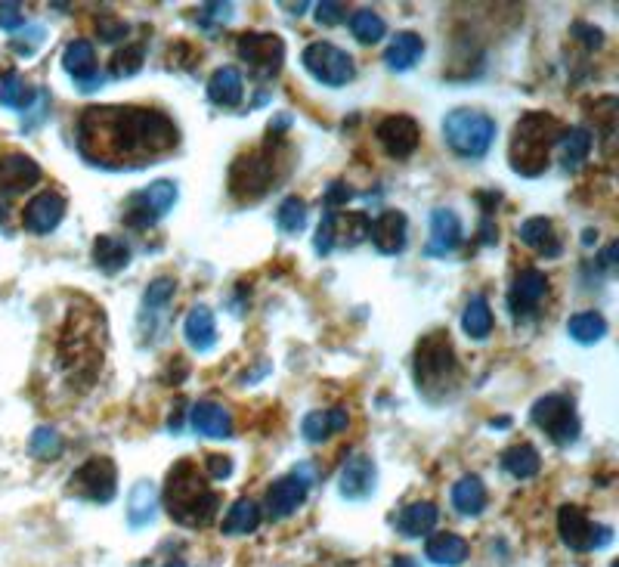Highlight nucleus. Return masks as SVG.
Segmentation results:
<instances>
[{
    "label": "nucleus",
    "mask_w": 619,
    "mask_h": 567,
    "mask_svg": "<svg viewBox=\"0 0 619 567\" xmlns=\"http://www.w3.org/2000/svg\"><path fill=\"white\" fill-rule=\"evenodd\" d=\"M177 143V124L158 109L90 106L78 118V152L90 165L109 171H134L161 162Z\"/></svg>",
    "instance_id": "f257e3e1"
},
{
    "label": "nucleus",
    "mask_w": 619,
    "mask_h": 567,
    "mask_svg": "<svg viewBox=\"0 0 619 567\" xmlns=\"http://www.w3.org/2000/svg\"><path fill=\"white\" fill-rule=\"evenodd\" d=\"M103 313L72 307L59 335V366L72 385L90 388L103 369Z\"/></svg>",
    "instance_id": "f03ea898"
},
{
    "label": "nucleus",
    "mask_w": 619,
    "mask_h": 567,
    "mask_svg": "<svg viewBox=\"0 0 619 567\" xmlns=\"http://www.w3.org/2000/svg\"><path fill=\"white\" fill-rule=\"evenodd\" d=\"M165 509L180 527H208L220 509V496L211 490L205 475L195 462L183 459L168 471V484H165Z\"/></svg>",
    "instance_id": "7ed1b4c3"
},
{
    "label": "nucleus",
    "mask_w": 619,
    "mask_h": 567,
    "mask_svg": "<svg viewBox=\"0 0 619 567\" xmlns=\"http://www.w3.org/2000/svg\"><path fill=\"white\" fill-rule=\"evenodd\" d=\"M561 124L545 112H527L514 124L511 137V171L520 177H539L548 171V152L561 140Z\"/></svg>",
    "instance_id": "20e7f679"
},
{
    "label": "nucleus",
    "mask_w": 619,
    "mask_h": 567,
    "mask_svg": "<svg viewBox=\"0 0 619 567\" xmlns=\"http://www.w3.org/2000/svg\"><path fill=\"white\" fill-rule=\"evenodd\" d=\"M443 137L449 149L462 159H483L496 140V118L480 109H452L443 118Z\"/></svg>",
    "instance_id": "39448f33"
},
{
    "label": "nucleus",
    "mask_w": 619,
    "mask_h": 567,
    "mask_svg": "<svg viewBox=\"0 0 619 567\" xmlns=\"http://www.w3.org/2000/svg\"><path fill=\"white\" fill-rule=\"evenodd\" d=\"M455 351L446 332H431L428 338H421L418 351H415V382L431 400H437L446 385L455 378Z\"/></svg>",
    "instance_id": "423d86ee"
},
{
    "label": "nucleus",
    "mask_w": 619,
    "mask_h": 567,
    "mask_svg": "<svg viewBox=\"0 0 619 567\" xmlns=\"http://www.w3.org/2000/svg\"><path fill=\"white\" fill-rule=\"evenodd\" d=\"M276 165H279V155L270 146L251 149V152L239 155V159L233 162V168H230V193H233V199L254 202L260 196H267L270 189L276 186V180H279Z\"/></svg>",
    "instance_id": "0eeeda50"
},
{
    "label": "nucleus",
    "mask_w": 619,
    "mask_h": 567,
    "mask_svg": "<svg viewBox=\"0 0 619 567\" xmlns=\"http://www.w3.org/2000/svg\"><path fill=\"white\" fill-rule=\"evenodd\" d=\"M177 205V183L174 180H155L124 202V224L134 230H146L158 224L171 208Z\"/></svg>",
    "instance_id": "6e6552de"
},
{
    "label": "nucleus",
    "mask_w": 619,
    "mask_h": 567,
    "mask_svg": "<svg viewBox=\"0 0 619 567\" xmlns=\"http://www.w3.org/2000/svg\"><path fill=\"white\" fill-rule=\"evenodd\" d=\"M533 425H539L558 447H570L573 440L579 437V419H576V409L573 400L564 394H545L533 403V413H530Z\"/></svg>",
    "instance_id": "1a4fd4ad"
},
{
    "label": "nucleus",
    "mask_w": 619,
    "mask_h": 567,
    "mask_svg": "<svg viewBox=\"0 0 619 567\" xmlns=\"http://www.w3.org/2000/svg\"><path fill=\"white\" fill-rule=\"evenodd\" d=\"M304 59V69L325 87H344L353 81L356 66H353V56L329 41H313L307 44V50L301 53Z\"/></svg>",
    "instance_id": "9d476101"
},
{
    "label": "nucleus",
    "mask_w": 619,
    "mask_h": 567,
    "mask_svg": "<svg viewBox=\"0 0 619 567\" xmlns=\"http://www.w3.org/2000/svg\"><path fill=\"white\" fill-rule=\"evenodd\" d=\"M115 490H118V468L109 456L87 459L69 478V493L90 499V502H100V506L115 499Z\"/></svg>",
    "instance_id": "9b49d317"
},
{
    "label": "nucleus",
    "mask_w": 619,
    "mask_h": 567,
    "mask_svg": "<svg viewBox=\"0 0 619 567\" xmlns=\"http://www.w3.org/2000/svg\"><path fill=\"white\" fill-rule=\"evenodd\" d=\"M558 533L567 549L573 552H592V549H604L613 540V530L604 524H592L589 515H585L579 506L567 502L558 512Z\"/></svg>",
    "instance_id": "f8f14e48"
},
{
    "label": "nucleus",
    "mask_w": 619,
    "mask_h": 567,
    "mask_svg": "<svg viewBox=\"0 0 619 567\" xmlns=\"http://www.w3.org/2000/svg\"><path fill=\"white\" fill-rule=\"evenodd\" d=\"M236 53L260 78H273L285 62V41L273 31H248L236 41Z\"/></svg>",
    "instance_id": "ddd939ff"
},
{
    "label": "nucleus",
    "mask_w": 619,
    "mask_h": 567,
    "mask_svg": "<svg viewBox=\"0 0 619 567\" xmlns=\"http://www.w3.org/2000/svg\"><path fill=\"white\" fill-rule=\"evenodd\" d=\"M310 471L307 468H295L291 475H282L279 481H273V487L267 490V515L273 521L295 515L310 493Z\"/></svg>",
    "instance_id": "4468645a"
},
{
    "label": "nucleus",
    "mask_w": 619,
    "mask_h": 567,
    "mask_svg": "<svg viewBox=\"0 0 619 567\" xmlns=\"http://www.w3.org/2000/svg\"><path fill=\"white\" fill-rule=\"evenodd\" d=\"M375 134L390 159H409L421 143V128L409 115H387Z\"/></svg>",
    "instance_id": "2eb2a0df"
},
{
    "label": "nucleus",
    "mask_w": 619,
    "mask_h": 567,
    "mask_svg": "<svg viewBox=\"0 0 619 567\" xmlns=\"http://www.w3.org/2000/svg\"><path fill=\"white\" fill-rule=\"evenodd\" d=\"M375 478H378V468L372 462V456L366 453H356L344 462L341 475H338V490L344 499L350 502H363L375 493Z\"/></svg>",
    "instance_id": "dca6fc26"
},
{
    "label": "nucleus",
    "mask_w": 619,
    "mask_h": 567,
    "mask_svg": "<svg viewBox=\"0 0 619 567\" xmlns=\"http://www.w3.org/2000/svg\"><path fill=\"white\" fill-rule=\"evenodd\" d=\"M65 217V199L59 193H53V189H47V193H38L35 199H31L22 211V224L28 233L35 236H47L53 233Z\"/></svg>",
    "instance_id": "f3484780"
},
{
    "label": "nucleus",
    "mask_w": 619,
    "mask_h": 567,
    "mask_svg": "<svg viewBox=\"0 0 619 567\" xmlns=\"http://www.w3.org/2000/svg\"><path fill=\"white\" fill-rule=\"evenodd\" d=\"M545 292H548L545 273L536 270V267H524V270L514 276L511 289H508V307H511V313H514V317H527V313H533V310L539 307V301L545 298Z\"/></svg>",
    "instance_id": "a211bd4d"
},
{
    "label": "nucleus",
    "mask_w": 619,
    "mask_h": 567,
    "mask_svg": "<svg viewBox=\"0 0 619 567\" xmlns=\"http://www.w3.org/2000/svg\"><path fill=\"white\" fill-rule=\"evenodd\" d=\"M369 236L381 255H400V251L406 248V239H409V220L403 211L387 208L372 220Z\"/></svg>",
    "instance_id": "6ab92c4d"
},
{
    "label": "nucleus",
    "mask_w": 619,
    "mask_h": 567,
    "mask_svg": "<svg viewBox=\"0 0 619 567\" xmlns=\"http://www.w3.org/2000/svg\"><path fill=\"white\" fill-rule=\"evenodd\" d=\"M62 69L78 81L81 90L103 87V75L96 72V50H93V44L84 41V38H75L69 47H65V53H62Z\"/></svg>",
    "instance_id": "aec40b11"
},
{
    "label": "nucleus",
    "mask_w": 619,
    "mask_h": 567,
    "mask_svg": "<svg viewBox=\"0 0 619 567\" xmlns=\"http://www.w3.org/2000/svg\"><path fill=\"white\" fill-rule=\"evenodd\" d=\"M41 180V165L25 152H7L0 155V189L19 196Z\"/></svg>",
    "instance_id": "412c9836"
},
{
    "label": "nucleus",
    "mask_w": 619,
    "mask_h": 567,
    "mask_svg": "<svg viewBox=\"0 0 619 567\" xmlns=\"http://www.w3.org/2000/svg\"><path fill=\"white\" fill-rule=\"evenodd\" d=\"M462 242V220L449 208H437L431 214V242L425 245L428 258H443L449 251H455Z\"/></svg>",
    "instance_id": "4be33fe9"
},
{
    "label": "nucleus",
    "mask_w": 619,
    "mask_h": 567,
    "mask_svg": "<svg viewBox=\"0 0 619 567\" xmlns=\"http://www.w3.org/2000/svg\"><path fill=\"white\" fill-rule=\"evenodd\" d=\"M517 236L527 248L539 251L542 258H561V251H564L561 233L555 230V220L551 217H527L524 224H520Z\"/></svg>",
    "instance_id": "5701e85b"
},
{
    "label": "nucleus",
    "mask_w": 619,
    "mask_h": 567,
    "mask_svg": "<svg viewBox=\"0 0 619 567\" xmlns=\"http://www.w3.org/2000/svg\"><path fill=\"white\" fill-rule=\"evenodd\" d=\"M245 97V78L239 69L233 66H220L211 78H208V100L220 109H233L239 106Z\"/></svg>",
    "instance_id": "b1692460"
},
{
    "label": "nucleus",
    "mask_w": 619,
    "mask_h": 567,
    "mask_svg": "<svg viewBox=\"0 0 619 567\" xmlns=\"http://www.w3.org/2000/svg\"><path fill=\"white\" fill-rule=\"evenodd\" d=\"M183 335H186L192 351L208 354L214 344H217V323H214L211 307H205V304L192 307V310L186 313V320H183Z\"/></svg>",
    "instance_id": "393cba45"
},
{
    "label": "nucleus",
    "mask_w": 619,
    "mask_h": 567,
    "mask_svg": "<svg viewBox=\"0 0 619 567\" xmlns=\"http://www.w3.org/2000/svg\"><path fill=\"white\" fill-rule=\"evenodd\" d=\"M38 103V90L31 87L13 66H0V106L28 112Z\"/></svg>",
    "instance_id": "a878e982"
},
{
    "label": "nucleus",
    "mask_w": 619,
    "mask_h": 567,
    "mask_svg": "<svg viewBox=\"0 0 619 567\" xmlns=\"http://www.w3.org/2000/svg\"><path fill=\"white\" fill-rule=\"evenodd\" d=\"M192 428L205 434V437H230L233 434V413L220 403H195L192 416H189Z\"/></svg>",
    "instance_id": "bb28decb"
},
{
    "label": "nucleus",
    "mask_w": 619,
    "mask_h": 567,
    "mask_svg": "<svg viewBox=\"0 0 619 567\" xmlns=\"http://www.w3.org/2000/svg\"><path fill=\"white\" fill-rule=\"evenodd\" d=\"M421 56H425V41H421V35H415V31H400L384 50L387 69H394V72H409Z\"/></svg>",
    "instance_id": "cd10ccee"
},
{
    "label": "nucleus",
    "mask_w": 619,
    "mask_h": 567,
    "mask_svg": "<svg viewBox=\"0 0 619 567\" xmlns=\"http://www.w3.org/2000/svg\"><path fill=\"white\" fill-rule=\"evenodd\" d=\"M350 422L347 409L344 406H332V409H316V413H310L301 425L304 431V440H310V444H322L325 437H332L338 431H344Z\"/></svg>",
    "instance_id": "c85d7f7f"
},
{
    "label": "nucleus",
    "mask_w": 619,
    "mask_h": 567,
    "mask_svg": "<svg viewBox=\"0 0 619 567\" xmlns=\"http://www.w3.org/2000/svg\"><path fill=\"white\" fill-rule=\"evenodd\" d=\"M425 555L440 567H462L471 555V546H468V540L459 537V533H437V537L428 540Z\"/></svg>",
    "instance_id": "c756f323"
},
{
    "label": "nucleus",
    "mask_w": 619,
    "mask_h": 567,
    "mask_svg": "<svg viewBox=\"0 0 619 567\" xmlns=\"http://www.w3.org/2000/svg\"><path fill=\"white\" fill-rule=\"evenodd\" d=\"M440 512L434 502H409V506L397 515V530L403 537L415 540V537H425V533L434 530Z\"/></svg>",
    "instance_id": "7c9ffc66"
},
{
    "label": "nucleus",
    "mask_w": 619,
    "mask_h": 567,
    "mask_svg": "<svg viewBox=\"0 0 619 567\" xmlns=\"http://www.w3.org/2000/svg\"><path fill=\"white\" fill-rule=\"evenodd\" d=\"M452 506L459 515L477 518L486 509V484L477 475H465L452 487Z\"/></svg>",
    "instance_id": "2f4dec72"
},
{
    "label": "nucleus",
    "mask_w": 619,
    "mask_h": 567,
    "mask_svg": "<svg viewBox=\"0 0 619 567\" xmlns=\"http://www.w3.org/2000/svg\"><path fill=\"white\" fill-rule=\"evenodd\" d=\"M369 227H372V220L363 211H353V214L332 211V242L335 245H347V248L360 245L369 236Z\"/></svg>",
    "instance_id": "473e14b6"
},
{
    "label": "nucleus",
    "mask_w": 619,
    "mask_h": 567,
    "mask_svg": "<svg viewBox=\"0 0 619 567\" xmlns=\"http://www.w3.org/2000/svg\"><path fill=\"white\" fill-rule=\"evenodd\" d=\"M93 261L103 273H118L130 264V245L118 236H100L93 242Z\"/></svg>",
    "instance_id": "72a5a7b5"
},
{
    "label": "nucleus",
    "mask_w": 619,
    "mask_h": 567,
    "mask_svg": "<svg viewBox=\"0 0 619 567\" xmlns=\"http://www.w3.org/2000/svg\"><path fill=\"white\" fill-rule=\"evenodd\" d=\"M152 518H155V484L140 481L127 496V524L140 530V527L152 524Z\"/></svg>",
    "instance_id": "f704fd0d"
},
{
    "label": "nucleus",
    "mask_w": 619,
    "mask_h": 567,
    "mask_svg": "<svg viewBox=\"0 0 619 567\" xmlns=\"http://www.w3.org/2000/svg\"><path fill=\"white\" fill-rule=\"evenodd\" d=\"M502 468L508 471L511 478L517 481H527L533 475H539V468H542V459L536 453V447L530 444H514L502 453Z\"/></svg>",
    "instance_id": "c9c22d12"
},
{
    "label": "nucleus",
    "mask_w": 619,
    "mask_h": 567,
    "mask_svg": "<svg viewBox=\"0 0 619 567\" xmlns=\"http://www.w3.org/2000/svg\"><path fill=\"white\" fill-rule=\"evenodd\" d=\"M462 329H465V335L474 338V341H483L486 335L493 332V310H490V304H486L483 295H474V298L468 301V307H465V313H462Z\"/></svg>",
    "instance_id": "e433bc0d"
},
{
    "label": "nucleus",
    "mask_w": 619,
    "mask_h": 567,
    "mask_svg": "<svg viewBox=\"0 0 619 567\" xmlns=\"http://www.w3.org/2000/svg\"><path fill=\"white\" fill-rule=\"evenodd\" d=\"M561 155H564V168L567 171H579L582 162L589 159L592 152V134L585 128H570V131H561Z\"/></svg>",
    "instance_id": "4c0bfd02"
},
{
    "label": "nucleus",
    "mask_w": 619,
    "mask_h": 567,
    "mask_svg": "<svg viewBox=\"0 0 619 567\" xmlns=\"http://www.w3.org/2000/svg\"><path fill=\"white\" fill-rule=\"evenodd\" d=\"M567 332L579 344H595V341H601L607 335V320L601 317V313H595V310H585V313H576V317H570Z\"/></svg>",
    "instance_id": "58836bf2"
},
{
    "label": "nucleus",
    "mask_w": 619,
    "mask_h": 567,
    "mask_svg": "<svg viewBox=\"0 0 619 567\" xmlns=\"http://www.w3.org/2000/svg\"><path fill=\"white\" fill-rule=\"evenodd\" d=\"M260 527V506L251 499H239L230 509V515L223 518V533L239 537V533H254Z\"/></svg>",
    "instance_id": "ea45409f"
},
{
    "label": "nucleus",
    "mask_w": 619,
    "mask_h": 567,
    "mask_svg": "<svg viewBox=\"0 0 619 567\" xmlns=\"http://www.w3.org/2000/svg\"><path fill=\"white\" fill-rule=\"evenodd\" d=\"M350 31H353L360 44H378L387 35V22L375 10L363 7V10L350 13Z\"/></svg>",
    "instance_id": "a19ab883"
},
{
    "label": "nucleus",
    "mask_w": 619,
    "mask_h": 567,
    "mask_svg": "<svg viewBox=\"0 0 619 567\" xmlns=\"http://www.w3.org/2000/svg\"><path fill=\"white\" fill-rule=\"evenodd\" d=\"M276 224H279V230L288 233V236L301 233V230L307 227V202L298 199V196H288V199L279 205V211H276Z\"/></svg>",
    "instance_id": "79ce46f5"
},
{
    "label": "nucleus",
    "mask_w": 619,
    "mask_h": 567,
    "mask_svg": "<svg viewBox=\"0 0 619 567\" xmlns=\"http://www.w3.org/2000/svg\"><path fill=\"white\" fill-rule=\"evenodd\" d=\"M143 56H146V47L143 44H130L124 50H118L112 59H109V75L112 78H130L143 69Z\"/></svg>",
    "instance_id": "37998d69"
},
{
    "label": "nucleus",
    "mask_w": 619,
    "mask_h": 567,
    "mask_svg": "<svg viewBox=\"0 0 619 567\" xmlns=\"http://www.w3.org/2000/svg\"><path fill=\"white\" fill-rule=\"evenodd\" d=\"M174 292H177V279H171V276H158L155 282H149V289L143 295V313L165 310L168 301L174 298Z\"/></svg>",
    "instance_id": "c03bdc74"
},
{
    "label": "nucleus",
    "mask_w": 619,
    "mask_h": 567,
    "mask_svg": "<svg viewBox=\"0 0 619 567\" xmlns=\"http://www.w3.org/2000/svg\"><path fill=\"white\" fill-rule=\"evenodd\" d=\"M31 453H35L38 459H56L59 453H62V437H59V431H53V428H47V425H41L35 434H31Z\"/></svg>",
    "instance_id": "a18cd8bd"
},
{
    "label": "nucleus",
    "mask_w": 619,
    "mask_h": 567,
    "mask_svg": "<svg viewBox=\"0 0 619 567\" xmlns=\"http://www.w3.org/2000/svg\"><path fill=\"white\" fill-rule=\"evenodd\" d=\"M44 25H31V28H25V31H19V35H13V50L16 53H25V56H31L35 53L41 44H44Z\"/></svg>",
    "instance_id": "49530a36"
},
{
    "label": "nucleus",
    "mask_w": 619,
    "mask_h": 567,
    "mask_svg": "<svg viewBox=\"0 0 619 567\" xmlns=\"http://www.w3.org/2000/svg\"><path fill=\"white\" fill-rule=\"evenodd\" d=\"M313 248H316V255H329V251L335 248V242H332V211H325V214H322Z\"/></svg>",
    "instance_id": "de8ad7c7"
},
{
    "label": "nucleus",
    "mask_w": 619,
    "mask_h": 567,
    "mask_svg": "<svg viewBox=\"0 0 619 567\" xmlns=\"http://www.w3.org/2000/svg\"><path fill=\"white\" fill-rule=\"evenodd\" d=\"M344 16H347V7H344V4H335V0L316 4V22H319V25H338V22H344Z\"/></svg>",
    "instance_id": "09e8293b"
},
{
    "label": "nucleus",
    "mask_w": 619,
    "mask_h": 567,
    "mask_svg": "<svg viewBox=\"0 0 619 567\" xmlns=\"http://www.w3.org/2000/svg\"><path fill=\"white\" fill-rule=\"evenodd\" d=\"M205 468H208V475L214 478V481H226L233 475V459L230 456H220V453H211L208 459H205Z\"/></svg>",
    "instance_id": "8fccbe9b"
},
{
    "label": "nucleus",
    "mask_w": 619,
    "mask_h": 567,
    "mask_svg": "<svg viewBox=\"0 0 619 567\" xmlns=\"http://www.w3.org/2000/svg\"><path fill=\"white\" fill-rule=\"evenodd\" d=\"M25 25V13L19 4H0V28L4 31H19Z\"/></svg>",
    "instance_id": "3c124183"
},
{
    "label": "nucleus",
    "mask_w": 619,
    "mask_h": 567,
    "mask_svg": "<svg viewBox=\"0 0 619 567\" xmlns=\"http://www.w3.org/2000/svg\"><path fill=\"white\" fill-rule=\"evenodd\" d=\"M96 28H100V38H103V41H118V38L127 35V25H124L121 19H109V16L96 22Z\"/></svg>",
    "instance_id": "603ef678"
},
{
    "label": "nucleus",
    "mask_w": 619,
    "mask_h": 567,
    "mask_svg": "<svg viewBox=\"0 0 619 567\" xmlns=\"http://www.w3.org/2000/svg\"><path fill=\"white\" fill-rule=\"evenodd\" d=\"M573 31H576V38H579L585 47H601V44H604L601 28H592V25H582V22H576V25H573Z\"/></svg>",
    "instance_id": "864d4df0"
},
{
    "label": "nucleus",
    "mask_w": 619,
    "mask_h": 567,
    "mask_svg": "<svg viewBox=\"0 0 619 567\" xmlns=\"http://www.w3.org/2000/svg\"><path fill=\"white\" fill-rule=\"evenodd\" d=\"M350 199V189H344L338 180L332 183V189H329V199H325V202H329V211H335L338 205H344Z\"/></svg>",
    "instance_id": "5fc2aeb1"
},
{
    "label": "nucleus",
    "mask_w": 619,
    "mask_h": 567,
    "mask_svg": "<svg viewBox=\"0 0 619 567\" xmlns=\"http://www.w3.org/2000/svg\"><path fill=\"white\" fill-rule=\"evenodd\" d=\"M390 567H418V561L415 558H406V555H400L394 564H390Z\"/></svg>",
    "instance_id": "6e6d98bb"
},
{
    "label": "nucleus",
    "mask_w": 619,
    "mask_h": 567,
    "mask_svg": "<svg viewBox=\"0 0 619 567\" xmlns=\"http://www.w3.org/2000/svg\"><path fill=\"white\" fill-rule=\"evenodd\" d=\"M168 567H189V564H183V561H171Z\"/></svg>",
    "instance_id": "4d7b16f0"
},
{
    "label": "nucleus",
    "mask_w": 619,
    "mask_h": 567,
    "mask_svg": "<svg viewBox=\"0 0 619 567\" xmlns=\"http://www.w3.org/2000/svg\"><path fill=\"white\" fill-rule=\"evenodd\" d=\"M4 214H7V208H4V202H0V220H4Z\"/></svg>",
    "instance_id": "13d9d810"
}]
</instances>
